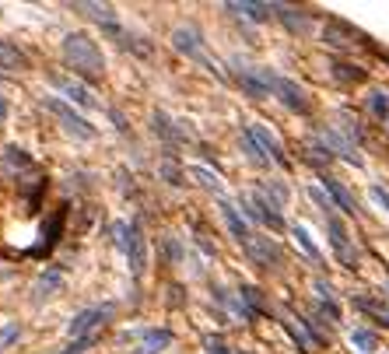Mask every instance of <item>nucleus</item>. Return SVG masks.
I'll return each instance as SVG.
<instances>
[{
    "label": "nucleus",
    "instance_id": "nucleus-1",
    "mask_svg": "<svg viewBox=\"0 0 389 354\" xmlns=\"http://www.w3.org/2000/svg\"><path fill=\"white\" fill-rule=\"evenodd\" d=\"M63 56H67V63H71L78 74H85V78H102V71H105L102 49H98L95 39L85 36V32H71V36L63 39Z\"/></svg>",
    "mask_w": 389,
    "mask_h": 354
},
{
    "label": "nucleus",
    "instance_id": "nucleus-2",
    "mask_svg": "<svg viewBox=\"0 0 389 354\" xmlns=\"http://www.w3.org/2000/svg\"><path fill=\"white\" fill-rule=\"evenodd\" d=\"M172 46L179 49V53H186L190 60H197L204 71H211L214 78H221V81H224V71H221V63H217L214 56L204 49V39H200V32H197V28H190V25H186V28H175V32H172Z\"/></svg>",
    "mask_w": 389,
    "mask_h": 354
},
{
    "label": "nucleus",
    "instance_id": "nucleus-3",
    "mask_svg": "<svg viewBox=\"0 0 389 354\" xmlns=\"http://www.w3.org/2000/svg\"><path fill=\"white\" fill-rule=\"evenodd\" d=\"M235 81L242 85L246 95H253V98H266V95H274L277 74H274L270 67H256V63H235Z\"/></svg>",
    "mask_w": 389,
    "mask_h": 354
},
{
    "label": "nucleus",
    "instance_id": "nucleus-4",
    "mask_svg": "<svg viewBox=\"0 0 389 354\" xmlns=\"http://www.w3.org/2000/svg\"><path fill=\"white\" fill-rule=\"evenodd\" d=\"M116 239H120V246H123V253H127L133 274H144V266H147V249H144L140 224H137V222H130V224L120 222V224H116Z\"/></svg>",
    "mask_w": 389,
    "mask_h": 354
},
{
    "label": "nucleus",
    "instance_id": "nucleus-5",
    "mask_svg": "<svg viewBox=\"0 0 389 354\" xmlns=\"http://www.w3.org/2000/svg\"><path fill=\"white\" fill-rule=\"evenodd\" d=\"M242 207H246V218H253L256 224H266V228H284V218H281V207L263 193V189H256V193H249L246 200H242Z\"/></svg>",
    "mask_w": 389,
    "mask_h": 354
},
{
    "label": "nucleus",
    "instance_id": "nucleus-6",
    "mask_svg": "<svg viewBox=\"0 0 389 354\" xmlns=\"http://www.w3.org/2000/svg\"><path fill=\"white\" fill-rule=\"evenodd\" d=\"M43 105L63 123V130L67 133H74V137H81V140H91V137H95V127L88 123L81 113H74L67 102H60V98H43Z\"/></svg>",
    "mask_w": 389,
    "mask_h": 354
},
{
    "label": "nucleus",
    "instance_id": "nucleus-7",
    "mask_svg": "<svg viewBox=\"0 0 389 354\" xmlns=\"http://www.w3.org/2000/svg\"><path fill=\"white\" fill-rule=\"evenodd\" d=\"M326 228H330V246H333V253H337V260L347 266V270H354L358 266V249L351 246V235H347V228L341 224V218H326Z\"/></svg>",
    "mask_w": 389,
    "mask_h": 354
},
{
    "label": "nucleus",
    "instance_id": "nucleus-8",
    "mask_svg": "<svg viewBox=\"0 0 389 354\" xmlns=\"http://www.w3.org/2000/svg\"><path fill=\"white\" fill-rule=\"evenodd\" d=\"M109 316H113V306H95V309L78 312V316L67 323V333H71L74 340H78V337H91V330H95V326H102Z\"/></svg>",
    "mask_w": 389,
    "mask_h": 354
},
{
    "label": "nucleus",
    "instance_id": "nucleus-9",
    "mask_svg": "<svg viewBox=\"0 0 389 354\" xmlns=\"http://www.w3.org/2000/svg\"><path fill=\"white\" fill-rule=\"evenodd\" d=\"M246 253H249V260L253 264H259V266H266V270H274V266L281 264V249L266 239V235H253L246 246H242Z\"/></svg>",
    "mask_w": 389,
    "mask_h": 354
},
{
    "label": "nucleus",
    "instance_id": "nucleus-10",
    "mask_svg": "<svg viewBox=\"0 0 389 354\" xmlns=\"http://www.w3.org/2000/svg\"><path fill=\"white\" fill-rule=\"evenodd\" d=\"M274 95L284 102V109H291V113H308V98H305V91H302L299 81H291V78H281V74H277Z\"/></svg>",
    "mask_w": 389,
    "mask_h": 354
},
{
    "label": "nucleus",
    "instance_id": "nucleus-11",
    "mask_svg": "<svg viewBox=\"0 0 389 354\" xmlns=\"http://www.w3.org/2000/svg\"><path fill=\"white\" fill-rule=\"evenodd\" d=\"M319 144H326V151H330V155H341V158L351 162V165H361V155H358L354 140L344 137L341 130H323V133H319Z\"/></svg>",
    "mask_w": 389,
    "mask_h": 354
},
{
    "label": "nucleus",
    "instance_id": "nucleus-12",
    "mask_svg": "<svg viewBox=\"0 0 389 354\" xmlns=\"http://www.w3.org/2000/svg\"><path fill=\"white\" fill-rule=\"evenodd\" d=\"M274 18H281V25H284L288 32H295V36H305V32L312 28V18H308V11H302V7L274 4Z\"/></svg>",
    "mask_w": 389,
    "mask_h": 354
},
{
    "label": "nucleus",
    "instance_id": "nucleus-13",
    "mask_svg": "<svg viewBox=\"0 0 389 354\" xmlns=\"http://www.w3.org/2000/svg\"><path fill=\"white\" fill-rule=\"evenodd\" d=\"M63 288V274L56 270V266H49V270H43L39 277H36V284H32V302L36 306H43L49 295H56Z\"/></svg>",
    "mask_w": 389,
    "mask_h": 354
},
{
    "label": "nucleus",
    "instance_id": "nucleus-14",
    "mask_svg": "<svg viewBox=\"0 0 389 354\" xmlns=\"http://www.w3.org/2000/svg\"><path fill=\"white\" fill-rule=\"evenodd\" d=\"M221 207V218H224V224H228V231H232V239L239 242V246H246L253 235H249V224H246V218L235 211V204H228V200H221L217 204Z\"/></svg>",
    "mask_w": 389,
    "mask_h": 354
},
{
    "label": "nucleus",
    "instance_id": "nucleus-15",
    "mask_svg": "<svg viewBox=\"0 0 389 354\" xmlns=\"http://www.w3.org/2000/svg\"><path fill=\"white\" fill-rule=\"evenodd\" d=\"M224 11L242 14V18H249V21H270L274 4H259V0H232V4H224Z\"/></svg>",
    "mask_w": 389,
    "mask_h": 354
},
{
    "label": "nucleus",
    "instance_id": "nucleus-16",
    "mask_svg": "<svg viewBox=\"0 0 389 354\" xmlns=\"http://www.w3.org/2000/svg\"><path fill=\"white\" fill-rule=\"evenodd\" d=\"M246 130L256 137V144L266 151V158L270 162H277V165H288V158H284V151H281V140L274 137V133L266 130V127H259V123H253V127H246Z\"/></svg>",
    "mask_w": 389,
    "mask_h": 354
},
{
    "label": "nucleus",
    "instance_id": "nucleus-17",
    "mask_svg": "<svg viewBox=\"0 0 389 354\" xmlns=\"http://www.w3.org/2000/svg\"><path fill=\"white\" fill-rule=\"evenodd\" d=\"M323 186H326V197H330V200H333V204H337L344 214H358V204H354V197L347 193L337 179H333V176H323Z\"/></svg>",
    "mask_w": 389,
    "mask_h": 354
},
{
    "label": "nucleus",
    "instance_id": "nucleus-18",
    "mask_svg": "<svg viewBox=\"0 0 389 354\" xmlns=\"http://www.w3.org/2000/svg\"><path fill=\"white\" fill-rule=\"evenodd\" d=\"M53 85L63 91L71 102H78V105H88V109H91V105H98V102H95V95H91L85 85H74L71 78H53Z\"/></svg>",
    "mask_w": 389,
    "mask_h": 354
},
{
    "label": "nucleus",
    "instance_id": "nucleus-19",
    "mask_svg": "<svg viewBox=\"0 0 389 354\" xmlns=\"http://www.w3.org/2000/svg\"><path fill=\"white\" fill-rule=\"evenodd\" d=\"M74 11H81V14H88V18H95V21L105 25V28L116 25V11H113L109 4H88V0H81V4H74Z\"/></svg>",
    "mask_w": 389,
    "mask_h": 354
},
{
    "label": "nucleus",
    "instance_id": "nucleus-20",
    "mask_svg": "<svg viewBox=\"0 0 389 354\" xmlns=\"http://www.w3.org/2000/svg\"><path fill=\"white\" fill-rule=\"evenodd\" d=\"M291 235H295V242L302 246V253L312 260L316 266H323V253H319V246L312 242V235H308V228L305 224H291Z\"/></svg>",
    "mask_w": 389,
    "mask_h": 354
},
{
    "label": "nucleus",
    "instance_id": "nucleus-21",
    "mask_svg": "<svg viewBox=\"0 0 389 354\" xmlns=\"http://www.w3.org/2000/svg\"><path fill=\"white\" fill-rule=\"evenodd\" d=\"M25 63H28V56H25L18 46H11V43L0 39V67H4V71H21Z\"/></svg>",
    "mask_w": 389,
    "mask_h": 354
},
{
    "label": "nucleus",
    "instance_id": "nucleus-22",
    "mask_svg": "<svg viewBox=\"0 0 389 354\" xmlns=\"http://www.w3.org/2000/svg\"><path fill=\"white\" fill-rule=\"evenodd\" d=\"M169 344H172V333H169V330H151V333H144L140 354H158V351H165Z\"/></svg>",
    "mask_w": 389,
    "mask_h": 354
},
{
    "label": "nucleus",
    "instance_id": "nucleus-23",
    "mask_svg": "<svg viewBox=\"0 0 389 354\" xmlns=\"http://www.w3.org/2000/svg\"><path fill=\"white\" fill-rule=\"evenodd\" d=\"M351 344H354V351L361 354H372L379 348V337L372 333V330H365V326H358V330H351Z\"/></svg>",
    "mask_w": 389,
    "mask_h": 354
},
{
    "label": "nucleus",
    "instance_id": "nucleus-24",
    "mask_svg": "<svg viewBox=\"0 0 389 354\" xmlns=\"http://www.w3.org/2000/svg\"><path fill=\"white\" fill-rule=\"evenodd\" d=\"M242 151H246V158H249L253 165H259V169H263V165H270L266 151L259 147V144H256V137H253L249 130H242Z\"/></svg>",
    "mask_w": 389,
    "mask_h": 354
},
{
    "label": "nucleus",
    "instance_id": "nucleus-25",
    "mask_svg": "<svg viewBox=\"0 0 389 354\" xmlns=\"http://www.w3.org/2000/svg\"><path fill=\"white\" fill-rule=\"evenodd\" d=\"M354 306H358L361 312H368V316H375V323L389 326V309L383 306V302H375V298H365V295H358V298H354Z\"/></svg>",
    "mask_w": 389,
    "mask_h": 354
},
{
    "label": "nucleus",
    "instance_id": "nucleus-26",
    "mask_svg": "<svg viewBox=\"0 0 389 354\" xmlns=\"http://www.w3.org/2000/svg\"><path fill=\"white\" fill-rule=\"evenodd\" d=\"M368 113H372L379 123H386L389 120V95L386 91H379V88L368 91Z\"/></svg>",
    "mask_w": 389,
    "mask_h": 354
},
{
    "label": "nucleus",
    "instance_id": "nucleus-27",
    "mask_svg": "<svg viewBox=\"0 0 389 354\" xmlns=\"http://www.w3.org/2000/svg\"><path fill=\"white\" fill-rule=\"evenodd\" d=\"M155 130L162 133L165 140H186V130L182 127H172V120L165 113H155Z\"/></svg>",
    "mask_w": 389,
    "mask_h": 354
},
{
    "label": "nucleus",
    "instance_id": "nucleus-28",
    "mask_svg": "<svg viewBox=\"0 0 389 354\" xmlns=\"http://www.w3.org/2000/svg\"><path fill=\"white\" fill-rule=\"evenodd\" d=\"M333 78L351 85V81H361V78H365V71H361V67H354V63H344V60H337V63H333Z\"/></svg>",
    "mask_w": 389,
    "mask_h": 354
},
{
    "label": "nucleus",
    "instance_id": "nucleus-29",
    "mask_svg": "<svg viewBox=\"0 0 389 354\" xmlns=\"http://www.w3.org/2000/svg\"><path fill=\"white\" fill-rule=\"evenodd\" d=\"M190 176L197 179L204 189H214V193H221V179H217L211 169H204V165H193V169H190Z\"/></svg>",
    "mask_w": 389,
    "mask_h": 354
},
{
    "label": "nucleus",
    "instance_id": "nucleus-30",
    "mask_svg": "<svg viewBox=\"0 0 389 354\" xmlns=\"http://www.w3.org/2000/svg\"><path fill=\"white\" fill-rule=\"evenodd\" d=\"M239 295H242V306H246L249 312L263 309V295H259V288H253V284H242V288H239Z\"/></svg>",
    "mask_w": 389,
    "mask_h": 354
},
{
    "label": "nucleus",
    "instance_id": "nucleus-31",
    "mask_svg": "<svg viewBox=\"0 0 389 354\" xmlns=\"http://www.w3.org/2000/svg\"><path fill=\"white\" fill-rule=\"evenodd\" d=\"M263 193H266L277 207H284V204H288V186H281V182H266V186H263Z\"/></svg>",
    "mask_w": 389,
    "mask_h": 354
},
{
    "label": "nucleus",
    "instance_id": "nucleus-32",
    "mask_svg": "<svg viewBox=\"0 0 389 354\" xmlns=\"http://www.w3.org/2000/svg\"><path fill=\"white\" fill-rule=\"evenodd\" d=\"M95 340H98L95 333H91V337H78V340H71L63 351H56V354H85L88 348H95Z\"/></svg>",
    "mask_w": 389,
    "mask_h": 354
},
{
    "label": "nucleus",
    "instance_id": "nucleus-33",
    "mask_svg": "<svg viewBox=\"0 0 389 354\" xmlns=\"http://www.w3.org/2000/svg\"><path fill=\"white\" fill-rule=\"evenodd\" d=\"M308 197H312V200H316V204H319V207H323V214H326V218H330V207H333V200H330V197H326V193H323V189H308Z\"/></svg>",
    "mask_w": 389,
    "mask_h": 354
},
{
    "label": "nucleus",
    "instance_id": "nucleus-34",
    "mask_svg": "<svg viewBox=\"0 0 389 354\" xmlns=\"http://www.w3.org/2000/svg\"><path fill=\"white\" fill-rule=\"evenodd\" d=\"M21 330H18V323H7V326H0V348H7L14 337H18Z\"/></svg>",
    "mask_w": 389,
    "mask_h": 354
},
{
    "label": "nucleus",
    "instance_id": "nucleus-35",
    "mask_svg": "<svg viewBox=\"0 0 389 354\" xmlns=\"http://www.w3.org/2000/svg\"><path fill=\"white\" fill-rule=\"evenodd\" d=\"M372 200H375V204H383V207L389 211V189H386V186H372Z\"/></svg>",
    "mask_w": 389,
    "mask_h": 354
},
{
    "label": "nucleus",
    "instance_id": "nucleus-36",
    "mask_svg": "<svg viewBox=\"0 0 389 354\" xmlns=\"http://www.w3.org/2000/svg\"><path fill=\"white\" fill-rule=\"evenodd\" d=\"M204 344H207V354H232L228 348H224V340H217V337H207Z\"/></svg>",
    "mask_w": 389,
    "mask_h": 354
},
{
    "label": "nucleus",
    "instance_id": "nucleus-37",
    "mask_svg": "<svg viewBox=\"0 0 389 354\" xmlns=\"http://www.w3.org/2000/svg\"><path fill=\"white\" fill-rule=\"evenodd\" d=\"M162 172H165V176H169V182H175V186L182 182V179H179V172H175V165H169V162L162 165Z\"/></svg>",
    "mask_w": 389,
    "mask_h": 354
},
{
    "label": "nucleus",
    "instance_id": "nucleus-38",
    "mask_svg": "<svg viewBox=\"0 0 389 354\" xmlns=\"http://www.w3.org/2000/svg\"><path fill=\"white\" fill-rule=\"evenodd\" d=\"M4 116H7V102H4V95H0V123H4Z\"/></svg>",
    "mask_w": 389,
    "mask_h": 354
}]
</instances>
